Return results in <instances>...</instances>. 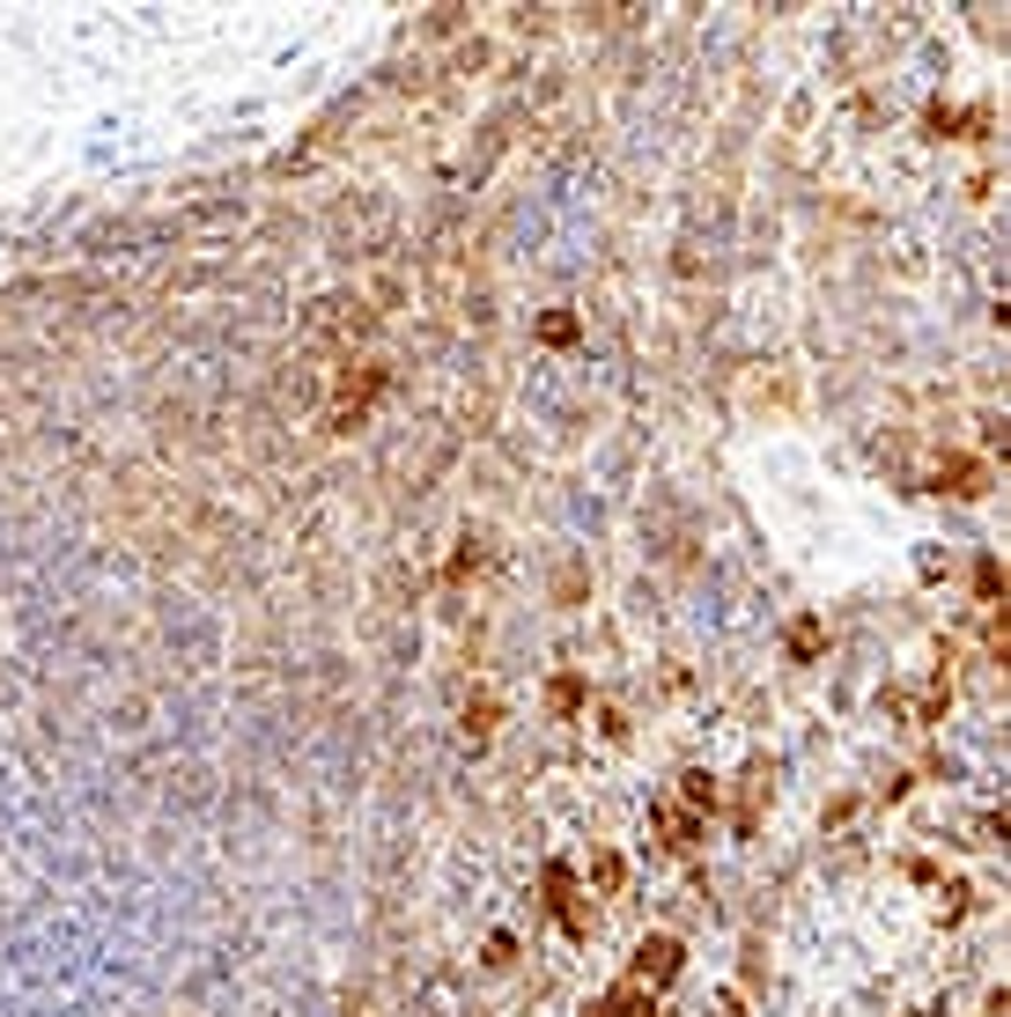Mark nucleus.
<instances>
[{"instance_id": "obj_1", "label": "nucleus", "mask_w": 1011, "mask_h": 1017, "mask_svg": "<svg viewBox=\"0 0 1011 1017\" xmlns=\"http://www.w3.org/2000/svg\"><path fill=\"white\" fill-rule=\"evenodd\" d=\"M377 391H384V362H347L340 384H333V428H362Z\"/></svg>"}, {"instance_id": "obj_2", "label": "nucleus", "mask_w": 1011, "mask_h": 1017, "mask_svg": "<svg viewBox=\"0 0 1011 1017\" xmlns=\"http://www.w3.org/2000/svg\"><path fill=\"white\" fill-rule=\"evenodd\" d=\"M931 486H937V494H953V502H982V494H989V458L945 450V458L931 464Z\"/></svg>"}, {"instance_id": "obj_3", "label": "nucleus", "mask_w": 1011, "mask_h": 1017, "mask_svg": "<svg viewBox=\"0 0 1011 1017\" xmlns=\"http://www.w3.org/2000/svg\"><path fill=\"white\" fill-rule=\"evenodd\" d=\"M680 966H687V951H680V937H642L635 944V966H628V981H642V988L657 995L680 981Z\"/></svg>"}, {"instance_id": "obj_4", "label": "nucleus", "mask_w": 1011, "mask_h": 1017, "mask_svg": "<svg viewBox=\"0 0 1011 1017\" xmlns=\"http://www.w3.org/2000/svg\"><path fill=\"white\" fill-rule=\"evenodd\" d=\"M657 833H665L672 855H687V848H702L709 819H702V811H687V803H665V811H657Z\"/></svg>"}, {"instance_id": "obj_5", "label": "nucleus", "mask_w": 1011, "mask_h": 1017, "mask_svg": "<svg viewBox=\"0 0 1011 1017\" xmlns=\"http://www.w3.org/2000/svg\"><path fill=\"white\" fill-rule=\"evenodd\" d=\"M775 797V767H746V781H739V833H753L761 825V803Z\"/></svg>"}, {"instance_id": "obj_6", "label": "nucleus", "mask_w": 1011, "mask_h": 1017, "mask_svg": "<svg viewBox=\"0 0 1011 1017\" xmlns=\"http://www.w3.org/2000/svg\"><path fill=\"white\" fill-rule=\"evenodd\" d=\"M672 803H687V811H702V819H709L716 803H724V789H716V775L687 767V775H680V797H672Z\"/></svg>"}, {"instance_id": "obj_7", "label": "nucleus", "mask_w": 1011, "mask_h": 1017, "mask_svg": "<svg viewBox=\"0 0 1011 1017\" xmlns=\"http://www.w3.org/2000/svg\"><path fill=\"white\" fill-rule=\"evenodd\" d=\"M620 885H628V863H620L613 848H598L591 855V899H613Z\"/></svg>"}, {"instance_id": "obj_8", "label": "nucleus", "mask_w": 1011, "mask_h": 1017, "mask_svg": "<svg viewBox=\"0 0 1011 1017\" xmlns=\"http://www.w3.org/2000/svg\"><path fill=\"white\" fill-rule=\"evenodd\" d=\"M783 642H790V656H797V664H813V656L827 649V627H819L813 612H805V620H790V634H783Z\"/></svg>"}, {"instance_id": "obj_9", "label": "nucleus", "mask_w": 1011, "mask_h": 1017, "mask_svg": "<svg viewBox=\"0 0 1011 1017\" xmlns=\"http://www.w3.org/2000/svg\"><path fill=\"white\" fill-rule=\"evenodd\" d=\"M494 715H502V708H494L488 693H472V701L458 708V723H466V737H472V745H488V737H494Z\"/></svg>"}, {"instance_id": "obj_10", "label": "nucleus", "mask_w": 1011, "mask_h": 1017, "mask_svg": "<svg viewBox=\"0 0 1011 1017\" xmlns=\"http://www.w3.org/2000/svg\"><path fill=\"white\" fill-rule=\"evenodd\" d=\"M975 605H1004V560L997 554L975 560Z\"/></svg>"}, {"instance_id": "obj_11", "label": "nucleus", "mask_w": 1011, "mask_h": 1017, "mask_svg": "<svg viewBox=\"0 0 1011 1017\" xmlns=\"http://www.w3.org/2000/svg\"><path fill=\"white\" fill-rule=\"evenodd\" d=\"M480 560H488V538H480V532H466V538H458V554H450V582H466L472 568H480Z\"/></svg>"}, {"instance_id": "obj_12", "label": "nucleus", "mask_w": 1011, "mask_h": 1017, "mask_svg": "<svg viewBox=\"0 0 1011 1017\" xmlns=\"http://www.w3.org/2000/svg\"><path fill=\"white\" fill-rule=\"evenodd\" d=\"M546 701H554V715H576V708H584V678L562 671L554 686H546Z\"/></svg>"}, {"instance_id": "obj_13", "label": "nucleus", "mask_w": 1011, "mask_h": 1017, "mask_svg": "<svg viewBox=\"0 0 1011 1017\" xmlns=\"http://www.w3.org/2000/svg\"><path fill=\"white\" fill-rule=\"evenodd\" d=\"M540 339H546V347H568V339H576V317H568V310L540 317Z\"/></svg>"}]
</instances>
